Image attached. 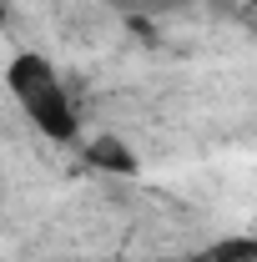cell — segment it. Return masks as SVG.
I'll use <instances>...</instances> for the list:
<instances>
[{"instance_id": "obj_1", "label": "cell", "mask_w": 257, "mask_h": 262, "mask_svg": "<svg viewBox=\"0 0 257 262\" xmlns=\"http://www.w3.org/2000/svg\"><path fill=\"white\" fill-rule=\"evenodd\" d=\"M5 86H10L15 106H20L51 141H76V136H81V116H76V106H71V91L61 86L56 66L46 61V56L20 51L15 61L5 66Z\"/></svg>"}, {"instance_id": "obj_2", "label": "cell", "mask_w": 257, "mask_h": 262, "mask_svg": "<svg viewBox=\"0 0 257 262\" xmlns=\"http://www.w3.org/2000/svg\"><path fill=\"white\" fill-rule=\"evenodd\" d=\"M86 162L96 166V171H116V177H136V166H141V162H136V151H131L121 136H111V131L96 136V141L86 146Z\"/></svg>"}]
</instances>
